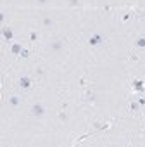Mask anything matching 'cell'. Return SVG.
<instances>
[{
	"mask_svg": "<svg viewBox=\"0 0 145 147\" xmlns=\"http://www.w3.org/2000/svg\"><path fill=\"white\" fill-rule=\"evenodd\" d=\"M130 18H131L130 14H124V16H123V21H124V23H126V21H130Z\"/></svg>",
	"mask_w": 145,
	"mask_h": 147,
	"instance_id": "e0dca14e",
	"label": "cell"
},
{
	"mask_svg": "<svg viewBox=\"0 0 145 147\" xmlns=\"http://www.w3.org/2000/svg\"><path fill=\"white\" fill-rule=\"evenodd\" d=\"M136 100H138V104H140V106H142V107H145V94H143V95H142V97H138V99H136Z\"/></svg>",
	"mask_w": 145,
	"mask_h": 147,
	"instance_id": "9a60e30c",
	"label": "cell"
},
{
	"mask_svg": "<svg viewBox=\"0 0 145 147\" xmlns=\"http://www.w3.org/2000/svg\"><path fill=\"white\" fill-rule=\"evenodd\" d=\"M85 100H87V102H93V100H95V95H93L92 92H87V94H85Z\"/></svg>",
	"mask_w": 145,
	"mask_h": 147,
	"instance_id": "7c38bea8",
	"label": "cell"
},
{
	"mask_svg": "<svg viewBox=\"0 0 145 147\" xmlns=\"http://www.w3.org/2000/svg\"><path fill=\"white\" fill-rule=\"evenodd\" d=\"M7 102H9L11 107H17V106L21 104V97H19V95H11V97L7 99Z\"/></svg>",
	"mask_w": 145,
	"mask_h": 147,
	"instance_id": "52a82bcc",
	"label": "cell"
},
{
	"mask_svg": "<svg viewBox=\"0 0 145 147\" xmlns=\"http://www.w3.org/2000/svg\"><path fill=\"white\" fill-rule=\"evenodd\" d=\"M30 40H31V42H36V40H38V33H36V30H31V31H30Z\"/></svg>",
	"mask_w": 145,
	"mask_h": 147,
	"instance_id": "8fae6325",
	"label": "cell"
},
{
	"mask_svg": "<svg viewBox=\"0 0 145 147\" xmlns=\"http://www.w3.org/2000/svg\"><path fill=\"white\" fill-rule=\"evenodd\" d=\"M131 88H133V92H136V94H145V80H143V78H133Z\"/></svg>",
	"mask_w": 145,
	"mask_h": 147,
	"instance_id": "3957f363",
	"label": "cell"
},
{
	"mask_svg": "<svg viewBox=\"0 0 145 147\" xmlns=\"http://www.w3.org/2000/svg\"><path fill=\"white\" fill-rule=\"evenodd\" d=\"M62 47H64V42H62V40H55V42H52V43H50V49H52L54 52L60 50Z\"/></svg>",
	"mask_w": 145,
	"mask_h": 147,
	"instance_id": "ba28073f",
	"label": "cell"
},
{
	"mask_svg": "<svg viewBox=\"0 0 145 147\" xmlns=\"http://www.w3.org/2000/svg\"><path fill=\"white\" fill-rule=\"evenodd\" d=\"M23 49H24V47H23V43H19V42H14V43L11 45V54H12V55H17V57H19V55H21V50H23Z\"/></svg>",
	"mask_w": 145,
	"mask_h": 147,
	"instance_id": "8992f818",
	"label": "cell"
},
{
	"mask_svg": "<svg viewBox=\"0 0 145 147\" xmlns=\"http://www.w3.org/2000/svg\"><path fill=\"white\" fill-rule=\"evenodd\" d=\"M2 36H4V40L12 42V40H14V31H12V28H11V26H4V30H2Z\"/></svg>",
	"mask_w": 145,
	"mask_h": 147,
	"instance_id": "5b68a950",
	"label": "cell"
},
{
	"mask_svg": "<svg viewBox=\"0 0 145 147\" xmlns=\"http://www.w3.org/2000/svg\"><path fill=\"white\" fill-rule=\"evenodd\" d=\"M30 113H31V116H35V118H42V116H45L47 109H45V106H43V104L36 102V104H33V106H31Z\"/></svg>",
	"mask_w": 145,
	"mask_h": 147,
	"instance_id": "7a4b0ae2",
	"label": "cell"
},
{
	"mask_svg": "<svg viewBox=\"0 0 145 147\" xmlns=\"http://www.w3.org/2000/svg\"><path fill=\"white\" fill-rule=\"evenodd\" d=\"M0 19H2V21L5 19V12H4V11H0Z\"/></svg>",
	"mask_w": 145,
	"mask_h": 147,
	"instance_id": "ffe728a7",
	"label": "cell"
},
{
	"mask_svg": "<svg viewBox=\"0 0 145 147\" xmlns=\"http://www.w3.org/2000/svg\"><path fill=\"white\" fill-rule=\"evenodd\" d=\"M135 47L136 49H145V36H138L135 40Z\"/></svg>",
	"mask_w": 145,
	"mask_h": 147,
	"instance_id": "9c48e42d",
	"label": "cell"
},
{
	"mask_svg": "<svg viewBox=\"0 0 145 147\" xmlns=\"http://www.w3.org/2000/svg\"><path fill=\"white\" fill-rule=\"evenodd\" d=\"M59 119H60V121H66V119H67V114H66L64 111H62V113H59Z\"/></svg>",
	"mask_w": 145,
	"mask_h": 147,
	"instance_id": "2e32d148",
	"label": "cell"
},
{
	"mask_svg": "<svg viewBox=\"0 0 145 147\" xmlns=\"http://www.w3.org/2000/svg\"><path fill=\"white\" fill-rule=\"evenodd\" d=\"M19 57H23V59H28V57H30V50H28V49H23Z\"/></svg>",
	"mask_w": 145,
	"mask_h": 147,
	"instance_id": "4fadbf2b",
	"label": "cell"
},
{
	"mask_svg": "<svg viewBox=\"0 0 145 147\" xmlns=\"http://www.w3.org/2000/svg\"><path fill=\"white\" fill-rule=\"evenodd\" d=\"M142 109V106L138 104V100H131V104H130V111H133V113H138Z\"/></svg>",
	"mask_w": 145,
	"mask_h": 147,
	"instance_id": "30bf717a",
	"label": "cell"
},
{
	"mask_svg": "<svg viewBox=\"0 0 145 147\" xmlns=\"http://www.w3.org/2000/svg\"><path fill=\"white\" fill-rule=\"evenodd\" d=\"M142 16H143V19H145V11H143V12H142Z\"/></svg>",
	"mask_w": 145,
	"mask_h": 147,
	"instance_id": "7402d4cb",
	"label": "cell"
},
{
	"mask_svg": "<svg viewBox=\"0 0 145 147\" xmlns=\"http://www.w3.org/2000/svg\"><path fill=\"white\" fill-rule=\"evenodd\" d=\"M130 59H131V61H135V62H136V61H138V57H136V55H135V54H131V55H130Z\"/></svg>",
	"mask_w": 145,
	"mask_h": 147,
	"instance_id": "d6986e66",
	"label": "cell"
},
{
	"mask_svg": "<svg viewBox=\"0 0 145 147\" xmlns=\"http://www.w3.org/2000/svg\"><path fill=\"white\" fill-rule=\"evenodd\" d=\"M31 87H33V80H31L30 76L24 75V76L19 78V88H21V90H30Z\"/></svg>",
	"mask_w": 145,
	"mask_h": 147,
	"instance_id": "277c9868",
	"label": "cell"
},
{
	"mask_svg": "<svg viewBox=\"0 0 145 147\" xmlns=\"http://www.w3.org/2000/svg\"><path fill=\"white\" fill-rule=\"evenodd\" d=\"M71 5H78V0H71Z\"/></svg>",
	"mask_w": 145,
	"mask_h": 147,
	"instance_id": "44dd1931",
	"label": "cell"
},
{
	"mask_svg": "<svg viewBox=\"0 0 145 147\" xmlns=\"http://www.w3.org/2000/svg\"><path fill=\"white\" fill-rule=\"evenodd\" d=\"M35 2H36V4H42V5H43V4H47V2H48V0H35Z\"/></svg>",
	"mask_w": 145,
	"mask_h": 147,
	"instance_id": "ac0fdd59",
	"label": "cell"
},
{
	"mask_svg": "<svg viewBox=\"0 0 145 147\" xmlns=\"http://www.w3.org/2000/svg\"><path fill=\"white\" fill-rule=\"evenodd\" d=\"M102 43H105V36L100 31H95V33L90 35V38H88V45L90 47H100Z\"/></svg>",
	"mask_w": 145,
	"mask_h": 147,
	"instance_id": "6da1fadb",
	"label": "cell"
},
{
	"mask_svg": "<svg viewBox=\"0 0 145 147\" xmlns=\"http://www.w3.org/2000/svg\"><path fill=\"white\" fill-rule=\"evenodd\" d=\"M52 23H54V21H52L48 16H47V18H43V26H52Z\"/></svg>",
	"mask_w": 145,
	"mask_h": 147,
	"instance_id": "5bb4252c",
	"label": "cell"
}]
</instances>
